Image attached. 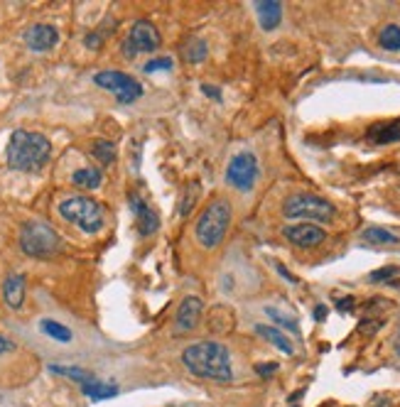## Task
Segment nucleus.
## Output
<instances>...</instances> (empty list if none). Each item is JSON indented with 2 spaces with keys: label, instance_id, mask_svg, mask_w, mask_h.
Returning <instances> with one entry per match:
<instances>
[{
  "label": "nucleus",
  "instance_id": "obj_1",
  "mask_svg": "<svg viewBox=\"0 0 400 407\" xmlns=\"http://www.w3.org/2000/svg\"><path fill=\"white\" fill-rule=\"evenodd\" d=\"M182 364L192 375L214 383H231L234 368H231V353L219 341H199L182 351Z\"/></svg>",
  "mask_w": 400,
  "mask_h": 407
},
{
  "label": "nucleus",
  "instance_id": "obj_2",
  "mask_svg": "<svg viewBox=\"0 0 400 407\" xmlns=\"http://www.w3.org/2000/svg\"><path fill=\"white\" fill-rule=\"evenodd\" d=\"M52 157V143L42 132L15 130L8 140L6 160L15 172H39Z\"/></svg>",
  "mask_w": 400,
  "mask_h": 407
},
{
  "label": "nucleus",
  "instance_id": "obj_3",
  "mask_svg": "<svg viewBox=\"0 0 400 407\" xmlns=\"http://www.w3.org/2000/svg\"><path fill=\"white\" fill-rule=\"evenodd\" d=\"M231 216H234V211H231V204L226 199H214L209 204L197 219V226H194V238H197L199 246L209 248V250L221 246L231 226Z\"/></svg>",
  "mask_w": 400,
  "mask_h": 407
},
{
  "label": "nucleus",
  "instance_id": "obj_4",
  "mask_svg": "<svg viewBox=\"0 0 400 407\" xmlns=\"http://www.w3.org/2000/svg\"><path fill=\"white\" fill-rule=\"evenodd\" d=\"M59 216L84 233H99L106 226V209L91 197H66L59 201Z\"/></svg>",
  "mask_w": 400,
  "mask_h": 407
},
{
  "label": "nucleus",
  "instance_id": "obj_5",
  "mask_svg": "<svg viewBox=\"0 0 400 407\" xmlns=\"http://www.w3.org/2000/svg\"><path fill=\"white\" fill-rule=\"evenodd\" d=\"M20 248H22V253L30 255V258L44 260V258H52L55 253H59L61 238L47 221L32 219L22 226Z\"/></svg>",
  "mask_w": 400,
  "mask_h": 407
},
{
  "label": "nucleus",
  "instance_id": "obj_6",
  "mask_svg": "<svg viewBox=\"0 0 400 407\" xmlns=\"http://www.w3.org/2000/svg\"><path fill=\"white\" fill-rule=\"evenodd\" d=\"M283 214H285V219H307V221H317V224H329V221H334L336 209L334 204L322 197L295 194V197H290L283 204Z\"/></svg>",
  "mask_w": 400,
  "mask_h": 407
},
{
  "label": "nucleus",
  "instance_id": "obj_7",
  "mask_svg": "<svg viewBox=\"0 0 400 407\" xmlns=\"http://www.w3.org/2000/svg\"><path fill=\"white\" fill-rule=\"evenodd\" d=\"M93 83L99 88H106L115 96L118 103H135L143 96V86L140 81L131 77V74L115 72V69H106V72L93 74Z\"/></svg>",
  "mask_w": 400,
  "mask_h": 407
},
{
  "label": "nucleus",
  "instance_id": "obj_8",
  "mask_svg": "<svg viewBox=\"0 0 400 407\" xmlns=\"http://www.w3.org/2000/svg\"><path fill=\"white\" fill-rule=\"evenodd\" d=\"M162 44L158 28H155L150 20H137L135 25L128 32L126 42H123V57L133 59L135 54H143V52H155Z\"/></svg>",
  "mask_w": 400,
  "mask_h": 407
},
{
  "label": "nucleus",
  "instance_id": "obj_9",
  "mask_svg": "<svg viewBox=\"0 0 400 407\" xmlns=\"http://www.w3.org/2000/svg\"><path fill=\"white\" fill-rule=\"evenodd\" d=\"M258 179V160L253 152H238L226 167V182L238 192H251Z\"/></svg>",
  "mask_w": 400,
  "mask_h": 407
},
{
  "label": "nucleus",
  "instance_id": "obj_10",
  "mask_svg": "<svg viewBox=\"0 0 400 407\" xmlns=\"http://www.w3.org/2000/svg\"><path fill=\"white\" fill-rule=\"evenodd\" d=\"M202 312H204V302L194 295L184 297L177 307L175 314V331L177 334H187V331L197 329V324L202 321Z\"/></svg>",
  "mask_w": 400,
  "mask_h": 407
},
{
  "label": "nucleus",
  "instance_id": "obj_11",
  "mask_svg": "<svg viewBox=\"0 0 400 407\" xmlns=\"http://www.w3.org/2000/svg\"><path fill=\"white\" fill-rule=\"evenodd\" d=\"M22 39L28 44V50L50 52L52 47H57V42H59V32H57V28H52V25L37 22V25H30V28L22 32Z\"/></svg>",
  "mask_w": 400,
  "mask_h": 407
},
{
  "label": "nucleus",
  "instance_id": "obj_12",
  "mask_svg": "<svg viewBox=\"0 0 400 407\" xmlns=\"http://www.w3.org/2000/svg\"><path fill=\"white\" fill-rule=\"evenodd\" d=\"M283 236L297 248H317L324 243L327 233L314 224H295V226H287L285 231H283Z\"/></svg>",
  "mask_w": 400,
  "mask_h": 407
},
{
  "label": "nucleus",
  "instance_id": "obj_13",
  "mask_svg": "<svg viewBox=\"0 0 400 407\" xmlns=\"http://www.w3.org/2000/svg\"><path fill=\"white\" fill-rule=\"evenodd\" d=\"M131 209H133V214H135L137 233H140V236H153V233L160 228L158 214H155V211L150 209L148 204H145L140 197H133L131 199Z\"/></svg>",
  "mask_w": 400,
  "mask_h": 407
},
{
  "label": "nucleus",
  "instance_id": "obj_14",
  "mask_svg": "<svg viewBox=\"0 0 400 407\" xmlns=\"http://www.w3.org/2000/svg\"><path fill=\"white\" fill-rule=\"evenodd\" d=\"M25 292H28L25 275H20V272H12V275L6 277V282H3V299H6L8 307L20 309L22 302H25Z\"/></svg>",
  "mask_w": 400,
  "mask_h": 407
},
{
  "label": "nucleus",
  "instance_id": "obj_15",
  "mask_svg": "<svg viewBox=\"0 0 400 407\" xmlns=\"http://www.w3.org/2000/svg\"><path fill=\"white\" fill-rule=\"evenodd\" d=\"M256 12H258V22L265 32L275 30L283 22V6L275 3V0H258L256 3Z\"/></svg>",
  "mask_w": 400,
  "mask_h": 407
},
{
  "label": "nucleus",
  "instance_id": "obj_16",
  "mask_svg": "<svg viewBox=\"0 0 400 407\" xmlns=\"http://www.w3.org/2000/svg\"><path fill=\"white\" fill-rule=\"evenodd\" d=\"M368 140L379 145H390L400 140V121H390V123H379L368 130Z\"/></svg>",
  "mask_w": 400,
  "mask_h": 407
},
{
  "label": "nucleus",
  "instance_id": "obj_17",
  "mask_svg": "<svg viewBox=\"0 0 400 407\" xmlns=\"http://www.w3.org/2000/svg\"><path fill=\"white\" fill-rule=\"evenodd\" d=\"M72 184L79 189H99L104 184V172L99 167H82L72 175Z\"/></svg>",
  "mask_w": 400,
  "mask_h": 407
},
{
  "label": "nucleus",
  "instance_id": "obj_18",
  "mask_svg": "<svg viewBox=\"0 0 400 407\" xmlns=\"http://www.w3.org/2000/svg\"><path fill=\"white\" fill-rule=\"evenodd\" d=\"M84 395L91 397V400H108V397H115L118 395V388L111 386V383H104V380H99L96 375H93L91 380H86L82 386Z\"/></svg>",
  "mask_w": 400,
  "mask_h": 407
},
{
  "label": "nucleus",
  "instance_id": "obj_19",
  "mask_svg": "<svg viewBox=\"0 0 400 407\" xmlns=\"http://www.w3.org/2000/svg\"><path fill=\"white\" fill-rule=\"evenodd\" d=\"M256 334H260V336H263V339H265V341L273 344L275 348H280V351L287 353V356H290V353H292V341H290V339H287V336L283 334V331H280V329H275V326L258 324V326H256Z\"/></svg>",
  "mask_w": 400,
  "mask_h": 407
},
{
  "label": "nucleus",
  "instance_id": "obj_20",
  "mask_svg": "<svg viewBox=\"0 0 400 407\" xmlns=\"http://www.w3.org/2000/svg\"><path fill=\"white\" fill-rule=\"evenodd\" d=\"M361 238L371 246H400V238L395 236L388 228H381V226H371L361 233Z\"/></svg>",
  "mask_w": 400,
  "mask_h": 407
},
{
  "label": "nucleus",
  "instance_id": "obj_21",
  "mask_svg": "<svg viewBox=\"0 0 400 407\" xmlns=\"http://www.w3.org/2000/svg\"><path fill=\"white\" fill-rule=\"evenodd\" d=\"M39 331H42L44 336H50V339L61 341V344H69L74 339L72 331L66 329L64 324H59V321H55V319H42V321H39Z\"/></svg>",
  "mask_w": 400,
  "mask_h": 407
},
{
  "label": "nucleus",
  "instance_id": "obj_22",
  "mask_svg": "<svg viewBox=\"0 0 400 407\" xmlns=\"http://www.w3.org/2000/svg\"><path fill=\"white\" fill-rule=\"evenodd\" d=\"M379 44L385 52H400V28L398 25H385L379 32Z\"/></svg>",
  "mask_w": 400,
  "mask_h": 407
},
{
  "label": "nucleus",
  "instance_id": "obj_23",
  "mask_svg": "<svg viewBox=\"0 0 400 407\" xmlns=\"http://www.w3.org/2000/svg\"><path fill=\"white\" fill-rule=\"evenodd\" d=\"M91 155L101 165H111V162L115 160V145L111 143V140H93Z\"/></svg>",
  "mask_w": 400,
  "mask_h": 407
},
{
  "label": "nucleus",
  "instance_id": "obj_24",
  "mask_svg": "<svg viewBox=\"0 0 400 407\" xmlns=\"http://www.w3.org/2000/svg\"><path fill=\"white\" fill-rule=\"evenodd\" d=\"M50 373L64 375V378H69V380H77L79 386H84L86 380L93 378V373H88V370H84V368H77V366H50Z\"/></svg>",
  "mask_w": 400,
  "mask_h": 407
},
{
  "label": "nucleus",
  "instance_id": "obj_25",
  "mask_svg": "<svg viewBox=\"0 0 400 407\" xmlns=\"http://www.w3.org/2000/svg\"><path fill=\"white\" fill-rule=\"evenodd\" d=\"M182 54H184L189 61H204L209 54V47H207V42H202V39H189L187 47L182 50Z\"/></svg>",
  "mask_w": 400,
  "mask_h": 407
},
{
  "label": "nucleus",
  "instance_id": "obj_26",
  "mask_svg": "<svg viewBox=\"0 0 400 407\" xmlns=\"http://www.w3.org/2000/svg\"><path fill=\"white\" fill-rule=\"evenodd\" d=\"M172 66H175V61L170 59V57H158V59H150L148 64L143 66L145 74H155V72H172Z\"/></svg>",
  "mask_w": 400,
  "mask_h": 407
},
{
  "label": "nucleus",
  "instance_id": "obj_27",
  "mask_svg": "<svg viewBox=\"0 0 400 407\" xmlns=\"http://www.w3.org/2000/svg\"><path fill=\"white\" fill-rule=\"evenodd\" d=\"M398 275H400V268L388 265V268L373 270L371 275H368V280H371V282H393V277H398Z\"/></svg>",
  "mask_w": 400,
  "mask_h": 407
},
{
  "label": "nucleus",
  "instance_id": "obj_28",
  "mask_svg": "<svg viewBox=\"0 0 400 407\" xmlns=\"http://www.w3.org/2000/svg\"><path fill=\"white\" fill-rule=\"evenodd\" d=\"M265 314H268V317H273V319L278 321L280 326H287V329H290V331H295V334H297V331H300V329H297V321H295V319H287L285 314H280L278 309L268 307V309H265Z\"/></svg>",
  "mask_w": 400,
  "mask_h": 407
},
{
  "label": "nucleus",
  "instance_id": "obj_29",
  "mask_svg": "<svg viewBox=\"0 0 400 407\" xmlns=\"http://www.w3.org/2000/svg\"><path fill=\"white\" fill-rule=\"evenodd\" d=\"M197 194H199V184H197V187H194V192H192V197H189V194H187V197H184V201H182V216H187V214H189V211H192L194 209V204H197Z\"/></svg>",
  "mask_w": 400,
  "mask_h": 407
},
{
  "label": "nucleus",
  "instance_id": "obj_30",
  "mask_svg": "<svg viewBox=\"0 0 400 407\" xmlns=\"http://www.w3.org/2000/svg\"><path fill=\"white\" fill-rule=\"evenodd\" d=\"M256 370L263 375V378H270V373H275V370H278V364H258Z\"/></svg>",
  "mask_w": 400,
  "mask_h": 407
},
{
  "label": "nucleus",
  "instance_id": "obj_31",
  "mask_svg": "<svg viewBox=\"0 0 400 407\" xmlns=\"http://www.w3.org/2000/svg\"><path fill=\"white\" fill-rule=\"evenodd\" d=\"M10 351H15V344H12L8 336L0 334V356H3V353H10Z\"/></svg>",
  "mask_w": 400,
  "mask_h": 407
},
{
  "label": "nucleus",
  "instance_id": "obj_32",
  "mask_svg": "<svg viewBox=\"0 0 400 407\" xmlns=\"http://www.w3.org/2000/svg\"><path fill=\"white\" fill-rule=\"evenodd\" d=\"M202 91H204L207 96H211V99H216V101L221 99V91H219V88H214V86H207V83H204Z\"/></svg>",
  "mask_w": 400,
  "mask_h": 407
},
{
  "label": "nucleus",
  "instance_id": "obj_33",
  "mask_svg": "<svg viewBox=\"0 0 400 407\" xmlns=\"http://www.w3.org/2000/svg\"><path fill=\"white\" fill-rule=\"evenodd\" d=\"M371 407H393V405H390V400H388V397H383V395H381V397H376V400L371 402Z\"/></svg>",
  "mask_w": 400,
  "mask_h": 407
},
{
  "label": "nucleus",
  "instance_id": "obj_34",
  "mask_svg": "<svg viewBox=\"0 0 400 407\" xmlns=\"http://www.w3.org/2000/svg\"><path fill=\"white\" fill-rule=\"evenodd\" d=\"M336 307H339L341 312H346V309L354 307V297H349V299H339V304H336Z\"/></svg>",
  "mask_w": 400,
  "mask_h": 407
},
{
  "label": "nucleus",
  "instance_id": "obj_35",
  "mask_svg": "<svg viewBox=\"0 0 400 407\" xmlns=\"http://www.w3.org/2000/svg\"><path fill=\"white\" fill-rule=\"evenodd\" d=\"M314 317H317V321H324V317H327V307H324V304H319V307L314 309Z\"/></svg>",
  "mask_w": 400,
  "mask_h": 407
},
{
  "label": "nucleus",
  "instance_id": "obj_36",
  "mask_svg": "<svg viewBox=\"0 0 400 407\" xmlns=\"http://www.w3.org/2000/svg\"><path fill=\"white\" fill-rule=\"evenodd\" d=\"M278 270H280V272H283V275H285V280H290V282H297V277H292L290 272H287V270L283 268V265H278Z\"/></svg>",
  "mask_w": 400,
  "mask_h": 407
},
{
  "label": "nucleus",
  "instance_id": "obj_37",
  "mask_svg": "<svg viewBox=\"0 0 400 407\" xmlns=\"http://www.w3.org/2000/svg\"><path fill=\"white\" fill-rule=\"evenodd\" d=\"M395 351H398V356H400V326H398V336H395Z\"/></svg>",
  "mask_w": 400,
  "mask_h": 407
}]
</instances>
